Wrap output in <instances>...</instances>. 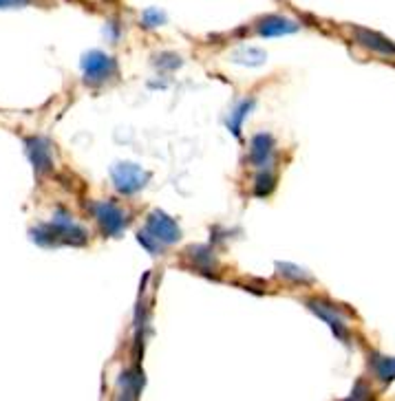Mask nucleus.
Segmentation results:
<instances>
[{"label": "nucleus", "instance_id": "20e7f679", "mask_svg": "<svg viewBox=\"0 0 395 401\" xmlns=\"http://www.w3.org/2000/svg\"><path fill=\"white\" fill-rule=\"evenodd\" d=\"M93 212L98 216L102 229L109 236L119 234L124 229V225H126V218H124V214L111 203H98V205H93Z\"/></svg>", "mask_w": 395, "mask_h": 401}, {"label": "nucleus", "instance_id": "ddd939ff", "mask_svg": "<svg viewBox=\"0 0 395 401\" xmlns=\"http://www.w3.org/2000/svg\"><path fill=\"white\" fill-rule=\"evenodd\" d=\"M281 267H285V269H287V271H283V273H285V276H290V278H296V280L307 278V273L300 271L298 267H292V265H281Z\"/></svg>", "mask_w": 395, "mask_h": 401}, {"label": "nucleus", "instance_id": "39448f33", "mask_svg": "<svg viewBox=\"0 0 395 401\" xmlns=\"http://www.w3.org/2000/svg\"><path fill=\"white\" fill-rule=\"evenodd\" d=\"M309 309H312V311H316L322 320H325V322L331 326L334 333H336L340 340H347V322H345L343 316L338 313L336 306L325 304V302H320V300H312V302H309Z\"/></svg>", "mask_w": 395, "mask_h": 401}, {"label": "nucleus", "instance_id": "423d86ee", "mask_svg": "<svg viewBox=\"0 0 395 401\" xmlns=\"http://www.w3.org/2000/svg\"><path fill=\"white\" fill-rule=\"evenodd\" d=\"M355 40L360 42L362 47L371 49V51H378V53H384V56H395V44L389 42L382 35L373 33V31H367V29H355L353 31Z\"/></svg>", "mask_w": 395, "mask_h": 401}, {"label": "nucleus", "instance_id": "f257e3e1", "mask_svg": "<svg viewBox=\"0 0 395 401\" xmlns=\"http://www.w3.org/2000/svg\"><path fill=\"white\" fill-rule=\"evenodd\" d=\"M113 181L119 192L133 194L146 186L148 172H143L139 166H135V163H117L113 168Z\"/></svg>", "mask_w": 395, "mask_h": 401}, {"label": "nucleus", "instance_id": "0eeeda50", "mask_svg": "<svg viewBox=\"0 0 395 401\" xmlns=\"http://www.w3.org/2000/svg\"><path fill=\"white\" fill-rule=\"evenodd\" d=\"M296 29H298V25L294 20H287V18H281V16L263 18V20L257 25V31L261 35H283V33H292Z\"/></svg>", "mask_w": 395, "mask_h": 401}, {"label": "nucleus", "instance_id": "f8f14e48", "mask_svg": "<svg viewBox=\"0 0 395 401\" xmlns=\"http://www.w3.org/2000/svg\"><path fill=\"white\" fill-rule=\"evenodd\" d=\"M249 108H252V102H243L239 108H237V113H235V119H232L230 121V126H232V131H235L237 135L241 133L239 128H241V121H243V117L247 115V111H249Z\"/></svg>", "mask_w": 395, "mask_h": 401}, {"label": "nucleus", "instance_id": "6e6552de", "mask_svg": "<svg viewBox=\"0 0 395 401\" xmlns=\"http://www.w3.org/2000/svg\"><path fill=\"white\" fill-rule=\"evenodd\" d=\"M272 161V137L269 135H257L252 139V163L257 168H265Z\"/></svg>", "mask_w": 395, "mask_h": 401}, {"label": "nucleus", "instance_id": "9d476101", "mask_svg": "<svg viewBox=\"0 0 395 401\" xmlns=\"http://www.w3.org/2000/svg\"><path fill=\"white\" fill-rule=\"evenodd\" d=\"M35 148H29L31 157H33V163H35V168H49V148H45L42 141H33Z\"/></svg>", "mask_w": 395, "mask_h": 401}, {"label": "nucleus", "instance_id": "7ed1b4c3", "mask_svg": "<svg viewBox=\"0 0 395 401\" xmlns=\"http://www.w3.org/2000/svg\"><path fill=\"white\" fill-rule=\"evenodd\" d=\"M84 71H86V82L100 84L104 80H109L115 73V60L95 51V53H91V56H86Z\"/></svg>", "mask_w": 395, "mask_h": 401}, {"label": "nucleus", "instance_id": "f03ea898", "mask_svg": "<svg viewBox=\"0 0 395 401\" xmlns=\"http://www.w3.org/2000/svg\"><path fill=\"white\" fill-rule=\"evenodd\" d=\"M146 232L153 236V239L164 247V245H172L179 241V236H182V232H179L177 223L172 221V218H168L164 212H153L148 216V227Z\"/></svg>", "mask_w": 395, "mask_h": 401}, {"label": "nucleus", "instance_id": "9b49d317", "mask_svg": "<svg viewBox=\"0 0 395 401\" xmlns=\"http://www.w3.org/2000/svg\"><path fill=\"white\" fill-rule=\"evenodd\" d=\"M272 188H274V176L267 174V172H263V174L259 176V181H257L254 192H257L259 196H265V194L272 192Z\"/></svg>", "mask_w": 395, "mask_h": 401}, {"label": "nucleus", "instance_id": "1a4fd4ad", "mask_svg": "<svg viewBox=\"0 0 395 401\" xmlns=\"http://www.w3.org/2000/svg\"><path fill=\"white\" fill-rule=\"evenodd\" d=\"M373 371L382 381H393L395 379V357H375Z\"/></svg>", "mask_w": 395, "mask_h": 401}]
</instances>
